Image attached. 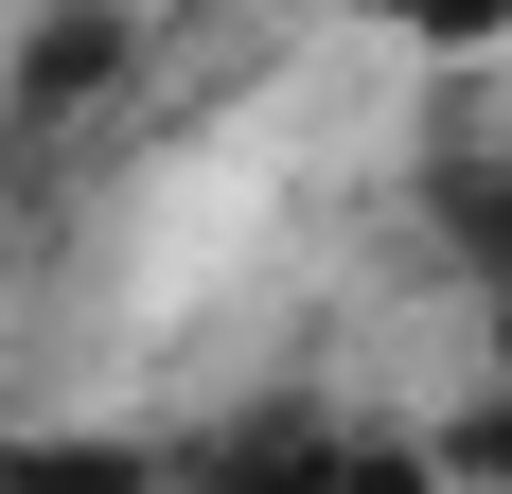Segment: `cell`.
<instances>
[{"mask_svg":"<svg viewBox=\"0 0 512 494\" xmlns=\"http://www.w3.org/2000/svg\"><path fill=\"white\" fill-rule=\"evenodd\" d=\"M442 247L477 265V300H495V353H512V159H442Z\"/></svg>","mask_w":512,"mask_h":494,"instance_id":"cell-2","label":"cell"},{"mask_svg":"<svg viewBox=\"0 0 512 494\" xmlns=\"http://www.w3.org/2000/svg\"><path fill=\"white\" fill-rule=\"evenodd\" d=\"M354 18H389V36H424V53H477V36H512V0H354Z\"/></svg>","mask_w":512,"mask_h":494,"instance_id":"cell-3","label":"cell"},{"mask_svg":"<svg viewBox=\"0 0 512 494\" xmlns=\"http://www.w3.org/2000/svg\"><path fill=\"white\" fill-rule=\"evenodd\" d=\"M106 71H124V18H53V36L18 53V159H36L53 124H71V106L106 89Z\"/></svg>","mask_w":512,"mask_h":494,"instance_id":"cell-1","label":"cell"}]
</instances>
